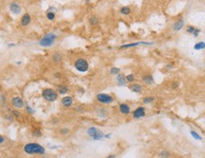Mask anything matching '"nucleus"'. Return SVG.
<instances>
[{
  "mask_svg": "<svg viewBox=\"0 0 205 158\" xmlns=\"http://www.w3.org/2000/svg\"><path fill=\"white\" fill-rule=\"evenodd\" d=\"M108 114H109V112H108V109L104 108V107H101V108H98V109L96 110L97 117H100V118H105V117H107Z\"/></svg>",
  "mask_w": 205,
  "mask_h": 158,
  "instance_id": "a211bd4d",
  "label": "nucleus"
},
{
  "mask_svg": "<svg viewBox=\"0 0 205 158\" xmlns=\"http://www.w3.org/2000/svg\"><path fill=\"white\" fill-rule=\"evenodd\" d=\"M104 132H102V131H99L92 138H91V139L93 141H100V140L104 139Z\"/></svg>",
  "mask_w": 205,
  "mask_h": 158,
  "instance_id": "b1692460",
  "label": "nucleus"
},
{
  "mask_svg": "<svg viewBox=\"0 0 205 158\" xmlns=\"http://www.w3.org/2000/svg\"><path fill=\"white\" fill-rule=\"evenodd\" d=\"M154 100H155V98L150 97V96H147V97H144V98H142V103L144 104H150V103H152Z\"/></svg>",
  "mask_w": 205,
  "mask_h": 158,
  "instance_id": "7c9ffc66",
  "label": "nucleus"
},
{
  "mask_svg": "<svg viewBox=\"0 0 205 158\" xmlns=\"http://www.w3.org/2000/svg\"><path fill=\"white\" fill-rule=\"evenodd\" d=\"M11 106L14 107L15 109H22V108H25L26 102L22 97L15 96V97H13L11 98Z\"/></svg>",
  "mask_w": 205,
  "mask_h": 158,
  "instance_id": "423d86ee",
  "label": "nucleus"
},
{
  "mask_svg": "<svg viewBox=\"0 0 205 158\" xmlns=\"http://www.w3.org/2000/svg\"><path fill=\"white\" fill-rule=\"evenodd\" d=\"M54 78H56V79H61L62 78V72H60V71H56V72H54Z\"/></svg>",
  "mask_w": 205,
  "mask_h": 158,
  "instance_id": "e433bc0d",
  "label": "nucleus"
},
{
  "mask_svg": "<svg viewBox=\"0 0 205 158\" xmlns=\"http://www.w3.org/2000/svg\"><path fill=\"white\" fill-rule=\"evenodd\" d=\"M125 79H126V81H127V83H135V81H136V78H135V76H134V74H127V75H125Z\"/></svg>",
  "mask_w": 205,
  "mask_h": 158,
  "instance_id": "c756f323",
  "label": "nucleus"
},
{
  "mask_svg": "<svg viewBox=\"0 0 205 158\" xmlns=\"http://www.w3.org/2000/svg\"><path fill=\"white\" fill-rule=\"evenodd\" d=\"M105 158H117V157H116L115 154H109V155H107Z\"/></svg>",
  "mask_w": 205,
  "mask_h": 158,
  "instance_id": "ea45409f",
  "label": "nucleus"
},
{
  "mask_svg": "<svg viewBox=\"0 0 205 158\" xmlns=\"http://www.w3.org/2000/svg\"><path fill=\"white\" fill-rule=\"evenodd\" d=\"M205 49V42H198L195 46H194V49L195 50H202Z\"/></svg>",
  "mask_w": 205,
  "mask_h": 158,
  "instance_id": "c85d7f7f",
  "label": "nucleus"
},
{
  "mask_svg": "<svg viewBox=\"0 0 205 158\" xmlns=\"http://www.w3.org/2000/svg\"><path fill=\"white\" fill-rule=\"evenodd\" d=\"M31 23V15L28 12H25L24 14L21 16V19H20V24H21L22 27H28V25Z\"/></svg>",
  "mask_w": 205,
  "mask_h": 158,
  "instance_id": "4468645a",
  "label": "nucleus"
},
{
  "mask_svg": "<svg viewBox=\"0 0 205 158\" xmlns=\"http://www.w3.org/2000/svg\"><path fill=\"white\" fill-rule=\"evenodd\" d=\"M159 158H170L171 153H170V151H166V149H162V151L159 152Z\"/></svg>",
  "mask_w": 205,
  "mask_h": 158,
  "instance_id": "a878e982",
  "label": "nucleus"
},
{
  "mask_svg": "<svg viewBox=\"0 0 205 158\" xmlns=\"http://www.w3.org/2000/svg\"><path fill=\"white\" fill-rule=\"evenodd\" d=\"M131 9H130V7H128V6H122L120 8V10H119V12L121 13V14L122 15H129L130 13H131Z\"/></svg>",
  "mask_w": 205,
  "mask_h": 158,
  "instance_id": "5701e85b",
  "label": "nucleus"
},
{
  "mask_svg": "<svg viewBox=\"0 0 205 158\" xmlns=\"http://www.w3.org/2000/svg\"><path fill=\"white\" fill-rule=\"evenodd\" d=\"M96 100L102 105H110L115 101L113 96L108 93H98L96 95Z\"/></svg>",
  "mask_w": 205,
  "mask_h": 158,
  "instance_id": "39448f33",
  "label": "nucleus"
},
{
  "mask_svg": "<svg viewBox=\"0 0 205 158\" xmlns=\"http://www.w3.org/2000/svg\"><path fill=\"white\" fill-rule=\"evenodd\" d=\"M14 46H15L14 44H9V45H8L9 47H14Z\"/></svg>",
  "mask_w": 205,
  "mask_h": 158,
  "instance_id": "a19ab883",
  "label": "nucleus"
},
{
  "mask_svg": "<svg viewBox=\"0 0 205 158\" xmlns=\"http://www.w3.org/2000/svg\"><path fill=\"white\" fill-rule=\"evenodd\" d=\"M100 130L98 128H96V127H89V128L87 129V131H85V134L89 138H92L94 135H95L97 132H98Z\"/></svg>",
  "mask_w": 205,
  "mask_h": 158,
  "instance_id": "412c9836",
  "label": "nucleus"
},
{
  "mask_svg": "<svg viewBox=\"0 0 205 158\" xmlns=\"http://www.w3.org/2000/svg\"><path fill=\"white\" fill-rule=\"evenodd\" d=\"M42 98H44L47 102H54L58 100V93H57L55 88H51V87H45L42 89L41 92Z\"/></svg>",
  "mask_w": 205,
  "mask_h": 158,
  "instance_id": "7ed1b4c3",
  "label": "nucleus"
},
{
  "mask_svg": "<svg viewBox=\"0 0 205 158\" xmlns=\"http://www.w3.org/2000/svg\"><path fill=\"white\" fill-rule=\"evenodd\" d=\"M131 114H132L133 119H141L146 115V109L144 106H139L134 109Z\"/></svg>",
  "mask_w": 205,
  "mask_h": 158,
  "instance_id": "6e6552de",
  "label": "nucleus"
},
{
  "mask_svg": "<svg viewBox=\"0 0 205 158\" xmlns=\"http://www.w3.org/2000/svg\"><path fill=\"white\" fill-rule=\"evenodd\" d=\"M69 134V129L68 128H62L60 130V134L62 135H67Z\"/></svg>",
  "mask_w": 205,
  "mask_h": 158,
  "instance_id": "f704fd0d",
  "label": "nucleus"
},
{
  "mask_svg": "<svg viewBox=\"0 0 205 158\" xmlns=\"http://www.w3.org/2000/svg\"><path fill=\"white\" fill-rule=\"evenodd\" d=\"M121 68L120 67H117V66H112L111 68L109 69V74L111 76H117L118 74L121 73Z\"/></svg>",
  "mask_w": 205,
  "mask_h": 158,
  "instance_id": "393cba45",
  "label": "nucleus"
},
{
  "mask_svg": "<svg viewBox=\"0 0 205 158\" xmlns=\"http://www.w3.org/2000/svg\"><path fill=\"white\" fill-rule=\"evenodd\" d=\"M31 134H32L34 137L38 138V137H41V136H42L43 132H42V131H41V129L36 128V129H33L32 131H31Z\"/></svg>",
  "mask_w": 205,
  "mask_h": 158,
  "instance_id": "cd10ccee",
  "label": "nucleus"
},
{
  "mask_svg": "<svg viewBox=\"0 0 205 158\" xmlns=\"http://www.w3.org/2000/svg\"><path fill=\"white\" fill-rule=\"evenodd\" d=\"M25 110H26V112H27L28 115H34V114H35V111H34V109L30 105H28V104H26V105H25Z\"/></svg>",
  "mask_w": 205,
  "mask_h": 158,
  "instance_id": "473e14b6",
  "label": "nucleus"
},
{
  "mask_svg": "<svg viewBox=\"0 0 205 158\" xmlns=\"http://www.w3.org/2000/svg\"><path fill=\"white\" fill-rule=\"evenodd\" d=\"M128 88L131 92L135 93V94H141L142 92V85L141 83H130L129 85H128Z\"/></svg>",
  "mask_w": 205,
  "mask_h": 158,
  "instance_id": "2eb2a0df",
  "label": "nucleus"
},
{
  "mask_svg": "<svg viewBox=\"0 0 205 158\" xmlns=\"http://www.w3.org/2000/svg\"><path fill=\"white\" fill-rule=\"evenodd\" d=\"M85 110V106L84 105H78L76 106L75 108H74V111L77 112V113H81Z\"/></svg>",
  "mask_w": 205,
  "mask_h": 158,
  "instance_id": "c9c22d12",
  "label": "nucleus"
},
{
  "mask_svg": "<svg viewBox=\"0 0 205 158\" xmlns=\"http://www.w3.org/2000/svg\"><path fill=\"white\" fill-rule=\"evenodd\" d=\"M112 137V134L111 132H108V134H104V138H106V139H109V138Z\"/></svg>",
  "mask_w": 205,
  "mask_h": 158,
  "instance_id": "4c0bfd02",
  "label": "nucleus"
},
{
  "mask_svg": "<svg viewBox=\"0 0 205 158\" xmlns=\"http://www.w3.org/2000/svg\"><path fill=\"white\" fill-rule=\"evenodd\" d=\"M46 18L48 21H54L56 18V13L54 12H46Z\"/></svg>",
  "mask_w": 205,
  "mask_h": 158,
  "instance_id": "bb28decb",
  "label": "nucleus"
},
{
  "mask_svg": "<svg viewBox=\"0 0 205 158\" xmlns=\"http://www.w3.org/2000/svg\"><path fill=\"white\" fill-rule=\"evenodd\" d=\"M73 66L79 73H87L89 70V63L85 58H78L74 61Z\"/></svg>",
  "mask_w": 205,
  "mask_h": 158,
  "instance_id": "20e7f679",
  "label": "nucleus"
},
{
  "mask_svg": "<svg viewBox=\"0 0 205 158\" xmlns=\"http://www.w3.org/2000/svg\"><path fill=\"white\" fill-rule=\"evenodd\" d=\"M9 9H10V12L14 15H18L21 13L22 10V6L21 4L19 3L18 1H13L10 3V6H9Z\"/></svg>",
  "mask_w": 205,
  "mask_h": 158,
  "instance_id": "1a4fd4ad",
  "label": "nucleus"
},
{
  "mask_svg": "<svg viewBox=\"0 0 205 158\" xmlns=\"http://www.w3.org/2000/svg\"><path fill=\"white\" fill-rule=\"evenodd\" d=\"M23 151L28 155H43L46 153V148L42 146L41 144L36 142H30L27 143L23 147Z\"/></svg>",
  "mask_w": 205,
  "mask_h": 158,
  "instance_id": "f257e3e1",
  "label": "nucleus"
},
{
  "mask_svg": "<svg viewBox=\"0 0 205 158\" xmlns=\"http://www.w3.org/2000/svg\"><path fill=\"white\" fill-rule=\"evenodd\" d=\"M63 60H64V56L59 51L54 52L53 54L51 55V61H52L54 64H61Z\"/></svg>",
  "mask_w": 205,
  "mask_h": 158,
  "instance_id": "dca6fc26",
  "label": "nucleus"
},
{
  "mask_svg": "<svg viewBox=\"0 0 205 158\" xmlns=\"http://www.w3.org/2000/svg\"><path fill=\"white\" fill-rule=\"evenodd\" d=\"M88 23H89L91 27H96V26H98L100 23V19L98 16L92 15V16H90L89 19H88Z\"/></svg>",
  "mask_w": 205,
  "mask_h": 158,
  "instance_id": "4be33fe9",
  "label": "nucleus"
},
{
  "mask_svg": "<svg viewBox=\"0 0 205 158\" xmlns=\"http://www.w3.org/2000/svg\"><path fill=\"white\" fill-rule=\"evenodd\" d=\"M183 27H184L183 19H179V20H177L175 23L172 25V29L174 31H179V30H181L183 29Z\"/></svg>",
  "mask_w": 205,
  "mask_h": 158,
  "instance_id": "f3484780",
  "label": "nucleus"
},
{
  "mask_svg": "<svg viewBox=\"0 0 205 158\" xmlns=\"http://www.w3.org/2000/svg\"><path fill=\"white\" fill-rule=\"evenodd\" d=\"M142 81H144L145 84L147 85H152V84L155 83V81H154V77L151 74H147L144 75V77L142 78Z\"/></svg>",
  "mask_w": 205,
  "mask_h": 158,
  "instance_id": "aec40b11",
  "label": "nucleus"
},
{
  "mask_svg": "<svg viewBox=\"0 0 205 158\" xmlns=\"http://www.w3.org/2000/svg\"><path fill=\"white\" fill-rule=\"evenodd\" d=\"M115 81H116V84L120 87H124L127 85V81L125 79V75L122 74V73H120L117 76H115Z\"/></svg>",
  "mask_w": 205,
  "mask_h": 158,
  "instance_id": "f8f14e48",
  "label": "nucleus"
},
{
  "mask_svg": "<svg viewBox=\"0 0 205 158\" xmlns=\"http://www.w3.org/2000/svg\"><path fill=\"white\" fill-rule=\"evenodd\" d=\"M5 142V138H4V136H2L1 134H0V145H1V144H3Z\"/></svg>",
  "mask_w": 205,
  "mask_h": 158,
  "instance_id": "58836bf2",
  "label": "nucleus"
},
{
  "mask_svg": "<svg viewBox=\"0 0 205 158\" xmlns=\"http://www.w3.org/2000/svg\"><path fill=\"white\" fill-rule=\"evenodd\" d=\"M58 38V35L54 32H48L45 34L43 37L38 41V45L43 49H47V47H51L54 46L56 43V40Z\"/></svg>",
  "mask_w": 205,
  "mask_h": 158,
  "instance_id": "f03ea898",
  "label": "nucleus"
},
{
  "mask_svg": "<svg viewBox=\"0 0 205 158\" xmlns=\"http://www.w3.org/2000/svg\"><path fill=\"white\" fill-rule=\"evenodd\" d=\"M186 32L189 33V34H192L194 37L196 38V37H198L199 33H200V30L196 29V28H195L194 26H187Z\"/></svg>",
  "mask_w": 205,
  "mask_h": 158,
  "instance_id": "6ab92c4d",
  "label": "nucleus"
},
{
  "mask_svg": "<svg viewBox=\"0 0 205 158\" xmlns=\"http://www.w3.org/2000/svg\"><path fill=\"white\" fill-rule=\"evenodd\" d=\"M153 42H144V41H140V42H135V43H130V44H124L122 45L120 47V49L124 50L128 49H132V47H136L139 46H153Z\"/></svg>",
  "mask_w": 205,
  "mask_h": 158,
  "instance_id": "0eeeda50",
  "label": "nucleus"
},
{
  "mask_svg": "<svg viewBox=\"0 0 205 158\" xmlns=\"http://www.w3.org/2000/svg\"><path fill=\"white\" fill-rule=\"evenodd\" d=\"M60 102H61V105L64 107V108L68 109L74 104V100L71 96H64V97L61 98Z\"/></svg>",
  "mask_w": 205,
  "mask_h": 158,
  "instance_id": "9d476101",
  "label": "nucleus"
},
{
  "mask_svg": "<svg viewBox=\"0 0 205 158\" xmlns=\"http://www.w3.org/2000/svg\"><path fill=\"white\" fill-rule=\"evenodd\" d=\"M190 134H191V136L194 138V139H196V140H202V137L198 134V132H196V131H194V130H191Z\"/></svg>",
  "mask_w": 205,
  "mask_h": 158,
  "instance_id": "2f4dec72",
  "label": "nucleus"
},
{
  "mask_svg": "<svg viewBox=\"0 0 205 158\" xmlns=\"http://www.w3.org/2000/svg\"><path fill=\"white\" fill-rule=\"evenodd\" d=\"M55 89L57 93H58V95H61V96H65L69 92V87H68L67 84H63V83L55 85Z\"/></svg>",
  "mask_w": 205,
  "mask_h": 158,
  "instance_id": "ddd939ff",
  "label": "nucleus"
},
{
  "mask_svg": "<svg viewBox=\"0 0 205 158\" xmlns=\"http://www.w3.org/2000/svg\"><path fill=\"white\" fill-rule=\"evenodd\" d=\"M11 114L13 117H15V118H20L22 117L21 113H20L18 110H11Z\"/></svg>",
  "mask_w": 205,
  "mask_h": 158,
  "instance_id": "72a5a7b5",
  "label": "nucleus"
},
{
  "mask_svg": "<svg viewBox=\"0 0 205 158\" xmlns=\"http://www.w3.org/2000/svg\"><path fill=\"white\" fill-rule=\"evenodd\" d=\"M118 110H119V112L121 113L122 115H130L131 113H132L131 107L128 105L127 103H124V102L119 104Z\"/></svg>",
  "mask_w": 205,
  "mask_h": 158,
  "instance_id": "9b49d317",
  "label": "nucleus"
}]
</instances>
